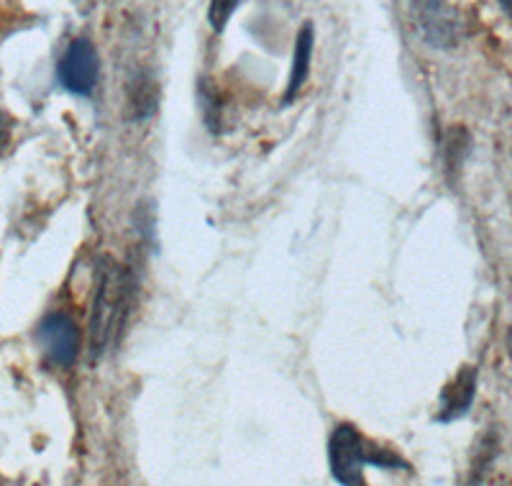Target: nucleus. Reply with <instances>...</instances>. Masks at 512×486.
I'll list each match as a JSON object with an SVG mask.
<instances>
[{"mask_svg":"<svg viewBox=\"0 0 512 486\" xmlns=\"http://www.w3.org/2000/svg\"><path fill=\"white\" fill-rule=\"evenodd\" d=\"M128 290H131L128 274L113 259H105L100 264L98 290H95L93 315H90V346H93V356H100L105 348L111 346L113 336L121 328L123 318L128 313Z\"/></svg>","mask_w":512,"mask_h":486,"instance_id":"obj_1","label":"nucleus"},{"mask_svg":"<svg viewBox=\"0 0 512 486\" xmlns=\"http://www.w3.org/2000/svg\"><path fill=\"white\" fill-rule=\"evenodd\" d=\"M39 346L54 366H72L80 353V330L75 320L64 313H52L39 325Z\"/></svg>","mask_w":512,"mask_h":486,"instance_id":"obj_2","label":"nucleus"},{"mask_svg":"<svg viewBox=\"0 0 512 486\" xmlns=\"http://www.w3.org/2000/svg\"><path fill=\"white\" fill-rule=\"evenodd\" d=\"M328 456H331L333 476L341 484H361L364 481L361 469L369 461V451L364 446V440H361L359 430L351 428V425H341V428L333 430Z\"/></svg>","mask_w":512,"mask_h":486,"instance_id":"obj_3","label":"nucleus"},{"mask_svg":"<svg viewBox=\"0 0 512 486\" xmlns=\"http://www.w3.org/2000/svg\"><path fill=\"white\" fill-rule=\"evenodd\" d=\"M100 62L95 54L93 44L85 39L72 41L70 49L64 52L59 62V80L62 85L75 95H90L98 85Z\"/></svg>","mask_w":512,"mask_h":486,"instance_id":"obj_4","label":"nucleus"},{"mask_svg":"<svg viewBox=\"0 0 512 486\" xmlns=\"http://www.w3.org/2000/svg\"><path fill=\"white\" fill-rule=\"evenodd\" d=\"M413 13L425 41H431L433 47H454L459 26L446 0H413Z\"/></svg>","mask_w":512,"mask_h":486,"instance_id":"obj_5","label":"nucleus"},{"mask_svg":"<svg viewBox=\"0 0 512 486\" xmlns=\"http://www.w3.org/2000/svg\"><path fill=\"white\" fill-rule=\"evenodd\" d=\"M474 392H477V371L461 369L459 377L443 389L438 420L448 423V420H456V417L466 415L474 402Z\"/></svg>","mask_w":512,"mask_h":486,"instance_id":"obj_6","label":"nucleus"},{"mask_svg":"<svg viewBox=\"0 0 512 486\" xmlns=\"http://www.w3.org/2000/svg\"><path fill=\"white\" fill-rule=\"evenodd\" d=\"M310 57H313V29L310 26H303L300 36H297V47L295 57H292V72H290V85H287L285 103H290L297 95V90L305 85L310 72Z\"/></svg>","mask_w":512,"mask_h":486,"instance_id":"obj_7","label":"nucleus"},{"mask_svg":"<svg viewBox=\"0 0 512 486\" xmlns=\"http://www.w3.org/2000/svg\"><path fill=\"white\" fill-rule=\"evenodd\" d=\"M157 103V93H154V85L149 82H141V85H131V105L136 108V118L149 116Z\"/></svg>","mask_w":512,"mask_h":486,"instance_id":"obj_8","label":"nucleus"},{"mask_svg":"<svg viewBox=\"0 0 512 486\" xmlns=\"http://www.w3.org/2000/svg\"><path fill=\"white\" fill-rule=\"evenodd\" d=\"M241 0H210L208 8V21L216 31H221L226 26V21L231 18V13L239 8Z\"/></svg>","mask_w":512,"mask_h":486,"instance_id":"obj_9","label":"nucleus"},{"mask_svg":"<svg viewBox=\"0 0 512 486\" xmlns=\"http://www.w3.org/2000/svg\"><path fill=\"white\" fill-rule=\"evenodd\" d=\"M6 141H8V118L6 113L0 110V149L6 146Z\"/></svg>","mask_w":512,"mask_h":486,"instance_id":"obj_10","label":"nucleus"},{"mask_svg":"<svg viewBox=\"0 0 512 486\" xmlns=\"http://www.w3.org/2000/svg\"><path fill=\"white\" fill-rule=\"evenodd\" d=\"M500 6H502V11L512 18V0H500Z\"/></svg>","mask_w":512,"mask_h":486,"instance_id":"obj_11","label":"nucleus"},{"mask_svg":"<svg viewBox=\"0 0 512 486\" xmlns=\"http://www.w3.org/2000/svg\"><path fill=\"white\" fill-rule=\"evenodd\" d=\"M510 346H512V333H510Z\"/></svg>","mask_w":512,"mask_h":486,"instance_id":"obj_12","label":"nucleus"}]
</instances>
